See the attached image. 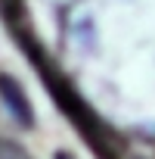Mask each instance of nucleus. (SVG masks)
<instances>
[{
  "label": "nucleus",
  "mask_w": 155,
  "mask_h": 159,
  "mask_svg": "<svg viewBox=\"0 0 155 159\" xmlns=\"http://www.w3.org/2000/svg\"><path fill=\"white\" fill-rule=\"evenodd\" d=\"M56 159H74V156H71V153H65V150H62V153H56Z\"/></svg>",
  "instance_id": "nucleus-3"
},
{
  "label": "nucleus",
  "mask_w": 155,
  "mask_h": 159,
  "mask_svg": "<svg viewBox=\"0 0 155 159\" xmlns=\"http://www.w3.org/2000/svg\"><path fill=\"white\" fill-rule=\"evenodd\" d=\"M0 100L6 103V109L22 122V125H31L34 122V112H31V103L25 97V91L19 88V81L13 75H0Z\"/></svg>",
  "instance_id": "nucleus-1"
},
{
  "label": "nucleus",
  "mask_w": 155,
  "mask_h": 159,
  "mask_svg": "<svg viewBox=\"0 0 155 159\" xmlns=\"http://www.w3.org/2000/svg\"><path fill=\"white\" fill-rule=\"evenodd\" d=\"M0 159H31V156L13 140H0Z\"/></svg>",
  "instance_id": "nucleus-2"
}]
</instances>
